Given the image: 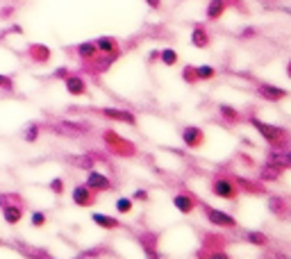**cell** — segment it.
Listing matches in <instances>:
<instances>
[{
  "label": "cell",
  "instance_id": "7402d4cb",
  "mask_svg": "<svg viewBox=\"0 0 291 259\" xmlns=\"http://www.w3.org/2000/svg\"><path fill=\"white\" fill-rule=\"evenodd\" d=\"M218 114H221V118H223L225 123H230V125H237V123L243 121L241 112H237L234 107H230V105H225V103L218 105Z\"/></svg>",
  "mask_w": 291,
  "mask_h": 259
},
{
  "label": "cell",
  "instance_id": "83f0119b",
  "mask_svg": "<svg viewBox=\"0 0 291 259\" xmlns=\"http://www.w3.org/2000/svg\"><path fill=\"white\" fill-rule=\"evenodd\" d=\"M16 245H21V252L23 254H30V257H50V250H46V248H37V245H25V243H21V241H16Z\"/></svg>",
  "mask_w": 291,
  "mask_h": 259
},
{
  "label": "cell",
  "instance_id": "f546056e",
  "mask_svg": "<svg viewBox=\"0 0 291 259\" xmlns=\"http://www.w3.org/2000/svg\"><path fill=\"white\" fill-rule=\"evenodd\" d=\"M39 134H41V125H39V123H30V125L25 127L23 139H25L28 143H35L37 139H39Z\"/></svg>",
  "mask_w": 291,
  "mask_h": 259
},
{
  "label": "cell",
  "instance_id": "4dcf8cb0",
  "mask_svg": "<svg viewBox=\"0 0 291 259\" xmlns=\"http://www.w3.org/2000/svg\"><path fill=\"white\" fill-rule=\"evenodd\" d=\"M157 57L162 59L164 66H175V64H178V53H175L173 48H164L162 53L157 55Z\"/></svg>",
  "mask_w": 291,
  "mask_h": 259
},
{
  "label": "cell",
  "instance_id": "60d3db41",
  "mask_svg": "<svg viewBox=\"0 0 291 259\" xmlns=\"http://www.w3.org/2000/svg\"><path fill=\"white\" fill-rule=\"evenodd\" d=\"M252 35H257V32H255V28H246V32H243V39H246V37H252Z\"/></svg>",
  "mask_w": 291,
  "mask_h": 259
},
{
  "label": "cell",
  "instance_id": "ac0fdd59",
  "mask_svg": "<svg viewBox=\"0 0 291 259\" xmlns=\"http://www.w3.org/2000/svg\"><path fill=\"white\" fill-rule=\"evenodd\" d=\"M237 0H212L207 5V21H218V19H223V14L227 12V7L230 5H234Z\"/></svg>",
  "mask_w": 291,
  "mask_h": 259
},
{
  "label": "cell",
  "instance_id": "836d02e7",
  "mask_svg": "<svg viewBox=\"0 0 291 259\" xmlns=\"http://www.w3.org/2000/svg\"><path fill=\"white\" fill-rule=\"evenodd\" d=\"M48 189L53 191L55 196H64V177H53L48 182Z\"/></svg>",
  "mask_w": 291,
  "mask_h": 259
},
{
  "label": "cell",
  "instance_id": "7bdbcfd3",
  "mask_svg": "<svg viewBox=\"0 0 291 259\" xmlns=\"http://www.w3.org/2000/svg\"><path fill=\"white\" fill-rule=\"evenodd\" d=\"M0 243H3V239H0Z\"/></svg>",
  "mask_w": 291,
  "mask_h": 259
},
{
  "label": "cell",
  "instance_id": "603a6c76",
  "mask_svg": "<svg viewBox=\"0 0 291 259\" xmlns=\"http://www.w3.org/2000/svg\"><path fill=\"white\" fill-rule=\"evenodd\" d=\"M69 161L75 168H84V171H91L96 166V157L94 152H87V155H71Z\"/></svg>",
  "mask_w": 291,
  "mask_h": 259
},
{
  "label": "cell",
  "instance_id": "b9f144b4",
  "mask_svg": "<svg viewBox=\"0 0 291 259\" xmlns=\"http://www.w3.org/2000/svg\"><path fill=\"white\" fill-rule=\"evenodd\" d=\"M286 78H291V59H289V64H286Z\"/></svg>",
  "mask_w": 291,
  "mask_h": 259
},
{
  "label": "cell",
  "instance_id": "9a60e30c",
  "mask_svg": "<svg viewBox=\"0 0 291 259\" xmlns=\"http://www.w3.org/2000/svg\"><path fill=\"white\" fill-rule=\"evenodd\" d=\"M173 205H175L178 211H182V214H193L198 207V198L191 196V193H175L173 196Z\"/></svg>",
  "mask_w": 291,
  "mask_h": 259
},
{
  "label": "cell",
  "instance_id": "1f68e13d",
  "mask_svg": "<svg viewBox=\"0 0 291 259\" xmlns=\"http://www.w3.org/2000/svg\"><path fill=\"white\" fill-rule=\"evenodd\" d=\"M132 209H134L132 198H119V200H116V211H119V214H130Z\"/></svg>",
  "mask_w": 291,
  "mask_h": 259
},
{
  "label": "cell",
  "instance_id": "2e32d148",
  "mask_svg": "<svg viewBox=\"0 0 291 259\" xmlns=\"http://www.w3.org/2000/svg\"><path fill=\"white\" fill-rule=\"evenodd\" d=\"M191 44H193V48H200V50H205V48H209V44H212V37H209V30L205 28V25H193V30H191Z\"/></svg>",
  "mask_w": 291,
  "mask_h": 259
},
{
  "label": "cell",
  "instance_id": "d6a6232c",
  "mask_svg": "<svg viewBox=\"0 0 291 259\" xmlns=\"http://www.w3.org/2000/svg\"><path fill=\"white\" fill-rule=\"evenodd\" d=\"M46 223H48L46 211H32V214H30V225H32V227H44Z\"/></svg>",
  "mask_w": 291,
  "mask_h": 259
},
{
  "label": "cell",
  "instance_id": "8fae6325",
  "mask_svg": "<svg viewBox=\"0 0 291 259\" xmlns=\"http://www.w3.org/2000/svg\"><path fill=\"white\" fill-rule=\"evenodd\" d=\"M64 89L69 96H73V98H80V96H87V93H89L87 80L78 73H71L69 78H64Z\"/></svg>",
  "mask_w": 291,
  "mask_h": 259
},
{
  "label": "cell",
  "instance_id": "5b68a950",
  "mask_svg": "<svg viewBox=\"0 0 291 259\" xmlns=\"http://www.w3.org/2000/svg\"><path fill=\"white\" fill-rule=\"evenodd\" d=\"M198 207L205 211V218H207L212 225H216L218 230H230V227H237V218H234V216H230L227 211L216 209V207H209V205H205L202 200H198Z\"/></svg>",
  "mask_w": 291,
  "mask_h": 259
},
{
  "label": "cell",
  "instance_id": "3957f363",
  "mask_svg": "<svg viewBox=\"0 0 291 259\" xmlns=\"http://www.w3.org/2000/svg\"><path fill=\"white\" fill-rule=\"evenodd\" d=\"M103 143H105V148L109 150V155H114V157H134L137 155V146H134L132 141H128L125 137H121L116 130H103Z\"/></svg>",
  "mask_w": 291,
  "mask_h": 259
},
{
  "label": "cell",
  "instance_id": "f35d334b",
  "mask_svg": "<svg viewBox=\"0 0 291 259\" xmlns=\"http://www.w3.org/2000/svg\"><path fill=\"white\" fill-rule=\"evenodd\" d=\"M146 5H148L150 10L157 12V10H162V0H146Z\"/></svg>",
  "mask_w": 291,
  "mask_h": 259
},
{
  "label": "cell",
  "instance_id": "e575fe53",
  "mask_svg": "<svg viewBox=\"0 0 291 259\" xmlns=\"http://www.w3.org/2000/svg\"><path fill=\"white\" fill-rule=\"evenodd\" d=\"M16 89V82H14V78L12 75H3L0 73V91H14Z\"/></svg>",
  "mask_w": 291,
  "mask_h": 259
},
{
  "label": "cell",
  "instance_id": "d6986e66",
  "mask_svg": "<svg viewBox=\"0 0 291 259\" xmlns=\"http://www.w3.org/2000/svg\"><path fill=\"white\" fill-rule=\"evenodd\" d=\"M232 180L237 182V186H239V191H241V193H250V196H264V193H266V189H264L259 182L246 180V177H239V175H234Z\"/></svg>",
  "mask_w": 291,
  "mask_h": 259
},
{
  "label": "cell",
  "instance_id": "8d00e7d4",
  "mask_svg": "<svg viewBox=\"0 0 291 259\" xmlns=\"http://www.w3.org/2000/svg\"><path fill=\"white\" fill-rule=\"evenodd\" d=\"M69 75H71V69H69V66H62V69H55V71H53V78H55V80H64V78H69Z\"/></svg>",
  "mask_w": 291,
  "mask_h": 259
},
{
  "label": "cell",
  "instance_id": "484cf974",
  "mask_svg": "<svg viewBox=\"0 0 291 259\" xmlns=\"http://www.w3.org/2000/svg\"><path fill=\"white\" fill-rule=\"evenodd\" d=\"M246 241H248V243H252V245H257V248H268V245H271V239H268L264 232H259V230H248L246 232Z\"/></svg>",
  "mask_w": 291,
  "mask_h": 259
},
{
  "label": "cell",
  "instance_id": "cb8c5ba5",
  "mask_svg": "<svg viewBox=\"0 0 291 259\" xmlns=\"http://www.w3.org/2000/svg\"><path fill=\"white\" fill-rule=\"evenodd\" d=\"M268 209H271V214L284 218V216L289 214V202H286L284 198H280V196H271V198H268Z\"/></svg>",
  "mask_w": 291,
  "mask_h": 259
},
{
  "label": "cell",
  "instance_id": "52a82bcc",
  "mask_svg": "<svg viewBox=\"0 0 291 259\" xmlns=\"http://www.w3.org/2000/svg\"><path fill=\"white\" fill-rule=\"evenodd\" d=\"M71 198H73V205L78 207H94L96 200H98V193L91 191L87 184H75L73 191H71Z\"/></svg>",
  "mask_w": 291,
  "mask_h": 259
},
{
  "label": "cell",
  "instance_id": "4316f807",
  "mask_svg": "<svg viewBox=\"0 0 291 259\" xmlns=\"http://www.w3.org/2000/svg\"><path fill=\"white\" fill-rule=\"evenodd\" d=\"M139 241H141V245H143V250L148 254H153V257H157V252H155V241H157V234H150V232H146V234H141L139 236Z\"/></svg>",
  "mask_w": 291,
  "mask_h": 259
},
{
  "label": "cell",
  "instance_id": "e0dca14e",
  "mask_svg": "<svg viewBox=\"0 0 291 259\" xmlns=\"http://www.w3.org/2000/svg\"><path fill=\"white\" fill-rule=\"evenodd\" d=\"M75 55L80 57V62L82 64H89L91 59L98 57V46H96V41H82V44L75 46Z\"/></svg>",
  "mask_w": 291,
  "mask_h": 259
},
{
  "label": "cell",
  "instance_id": "d590c367",
  "mask_svg": "<svg viewBox=\"0 0 291 259\" xmlns=\"http://www.w3.org/2000/svg\"><path fill=\"white\" fill-rule=\"evenodd\" d=\"M182 80H184L187 84H198L196 66H184V69H182Z\"/></svg>",
  "mask_w": 291,
  "mask_h": 259
},
{
  "label": "cell",
  "instance_id": "4fadbf2b",
  "mask_svg": "<svg viewBox=\"0 0 291 259\" xmlns=\"http://www.w3.org/2000/svg\"><path fill=\"white\" fill-rule=\"evenodd\" d=\"M182 143L187 148H191V150H198L200 146H205V132L196 125L182 127Z\"/></svg>",
  "mask_w": 291,
  "mask_h": 259
},
{
  "label": "cell",
  "instance_id": "ffe728a7",
  "mask_svg": "<svg viewBox=\"0 0 291 259\" xmlns=\"http://www.w3.org/2000/svg\"><path fill=\"white\" fill-rule=\"evenodd\" d=\"M91 220H94L98 227H103V230H121V227H123L119 218H114V216H109V214H100V211H94V214H91Z\"/></svg>",
  "mask_w": 291,
  "mask_h": 259
},
{
  "label": "cell",
  "instance_id": "5bb4252c",
  "mask_svg": "<svg viewBox=\"0 0 291 259\" xmlns=\"http://www.w3.org/2000/svg\"><path fill=\"white\" fill-rule=\"evenodd\" d=\"M100 116L109 118V121H119V123H128V125H137V116H134L132 112H128V109H116V107H103L98 109Z\"/></svg>",
  "mask_w": 291,
  "mask_h": 259
},
{
  "label": "cell",
  "instance_id": "44dd1931",
  "mask_svg": "<svg viewBox=\"0 0 291 259\" xmlns=\"http://www.w3.org/2000/svg\"><path fill=\"white\" fill-rule=\"evenodd\" d=\"M96 46H98V53H103V55L121 53V44H119V39H114V37H98V39H96Z\"/></svg>",
  "mask_w": 291,
  "mask_h": 259
},
{
  "label": "cell",
  "instance_id": "9c48e42d",
  "mask_svg": "<svg viewBox=\"0 0 291 259\" xmlns=\"http://www.w3.org/2000/svg\"><path fill=\"white\" fill-rule=\"evenodd\" d=\"M255 93L259 96V98L268 100V103H282V100L289 96V93L284 91V89L280 87H273V84H266V82H259L255 87Z\"/></svg>",
  "mask_w": 291,
  "mask_h": 259
},
{
  "label": "cell",
  "instance_id": "8992f818",
  "mask_svg": "<svg viewBox=\"0 0 291 259\" xmlns=\"http://www.w3.org/2000/svg\"><path fill=\"white\" fill-rule=\"evenodd\" d=\"M55 134H64V137H80L87 134L91 130L89 123H80V121H57L55 125H50Z\"/></svg>",
  "mask_w": 291,
  "mask_h": 259
},
{
  "label": "cell",
  "instance_id": "f1b7e54d",
  "mask_svg": "<svg viewBox=\"0 0 291 259\" xmlns=\"http://www.w3.org/2000/svg\"><path fill=\"white\" fill-rule=\"evenodd\" d=\"M196 78H198V82H200V80H214V78H216V69L209 66V64L196 66Z\"/></svg>",
  "mask_w": 291,
  "mask_h": 259
},
{
  "label": "cell",
  "instance_id": "277c9868",
  "mask_svg": "<svg viewBox=\"0 0 291 259\" xmlns=\"http://www.w3.org/2000/svg\"><path fill=\"white\" fill-rule=\"evenodd\" d=\"M209 191H212V196L223 198V200H232V202L241 196V191H239L237 182L232 180V177L218 175V173L212 177V180H209Z\"/></svg>",
  "mask_w": 291,
  "mask_h": 259
},
{
  "label": "cell",
  "instance_id": "ab89813d",
  "mask_svg": "<svg viewBox=\"0 0 291 259\" xmlns=\"http://www.w3.org/2000/svg\"><path fill=\"white\" fill-rule=\"evenodd\" d=\"M14 14V7H5V10H0V16H12Z\"/></svg>",
  "mask_w": 291,
  "mask_h": 259
},
{
  "label": "cell",
  "instance_id": "ba28073f",
  "mask_svg": "<svg viewBox=\"0 0 291 259\" xmlns=\"http://www.w3.org/2000/svg\"><path fill=\"white\" fill-rule=\"evenodd\" d=\"M84 184L89 186L91 191H96V193H105V191H112L114 189V184H112V180H109L105 173H100V171H87V182Z\"/></svg>",
  "mask_w": 291,
  "mask_h": 259
},
{
  "label": "cell",
  "instance_id": "6da1fadb",
  "mask_svg": "<svg viewBox=\"0 0 291 259\" xmlns=\"http://www.w3.org/2000/svg\"><path fill=\"white\" fill-rule=\"evenodd\" d=\"M252 127H255L257 132L261 134V139L268 143L271 148H286L289 146V132H286L284 127H277V125H271V123H264V121H259L257 116H252L250 121Z\"/></svg>",
  "mask_w": 291,
  "mask_h": 259
},
{
  "label": "cell",
  "instance_id": "d4e9b609",
  "mask_svg": "<svg viewBox=\"0 0 291 259\" xmlns=\"http://www.w3.org/2000/svg\"><path fill=\"white\" fill-rule=\"evenodd\" d=\"M257 177H259L261 182H277L282 177V168L273 166V164H268V161H266V164L259 168V175H257Z\"/></svg>",
  "mask_w": 291,
  "mask_h": 259
},
{
  "label": "cell",
  "instance_id": "7c38bea8",
  "mask_svg": "<svg viewBox=\"0 0 291 259\" xmlns=\"http://www.w3.org/2000/svg\"><path fill=\"white\" fill-rule=\"evenodd\" d=\"M25 55H28V59H30L32 64H37V66H44V64L50 62V57H53V50H50L46 44H30V46H28V50H25Z\"/></svg>",
  "mask_w": 291,
  "mask_h": 259
},
{
  "label": "cell",
  "instance_id": "74e56055",
  "mask_svg": "<svg viewBox=\"0 0 291 259\" xmlns=\"http://www.w3.org/2000/svg\"><path fill=\"white\" fill-rule=\"evenodd\" d=\"M132 200H139V202H148V200H150L148 191H146V189H137V191H134V196H132Z\"/></svg>",
  "mask_w": 291,
  "mask_h": 259
},
{
  "label": "cell",
  "instance_id": "30bf717a",
  "mask_svg": "<svg viewBox=\"0 0 291 259\" xmlns=\"http://www.w3.org/2000/svg\"><path fill=\"white\" fill-rule=\"evenodd\" d=\"M266 161H268V164H273V166L282 168V171L291 168V150H289V146H286V148H268Z\"/></svg>",
  "mask_w": 291,
  "mask_h": 259
},
{
  "label": "cell",
  "instance_id": "7a4b0ae2",
  "mask_svg": "<svg viewBox=\"0 0 291 259\" xmlns=\"http://www.w3.org/2000/svg\"><path fill=\"white\" fill-rule=\"evenodd\" d=\"M0 211L7 225H19L25 216V200L16 191L12 193H0Z\"/></svg>",
  "mask_w": 291,
  "mask_h": 259
}]
</instances>
